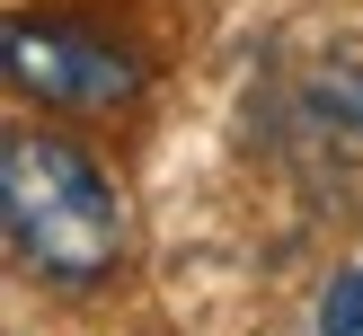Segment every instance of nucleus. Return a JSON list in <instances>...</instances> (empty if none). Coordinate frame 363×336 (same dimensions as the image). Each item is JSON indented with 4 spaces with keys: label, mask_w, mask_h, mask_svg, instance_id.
Masks as SVG:
<instances>
[{
    "label": "nucleus",
    "mask_w": 363,
    "mask_h": 336,
    "mask_svg": "<svg viewBox=\"0 0 363 336\" xmlns=\"http://www.w3.org/2000/svg\"><path fill=\"white\" fill-rule=\"evenodd\" d=\"M0 212L27 274L89 292L124 265V195L80 141L62 133H9L0 141Z\"/></svg>",
    "instance_id": "nucleus-1"
},
{
    "label": "nucleus",
    "mask_w": 363,
    "mask_h": 336,
    "mask_svg": "<svg viewBox=\"0 0 363 336\" xmlns=\"http://www.w3.org/2000/svg\"><path fill=\"white\" fill-rule=\"evenodd\" d=\"M319 336H363V265L328 274V292H319Z\"/></svg>",
    "instance_id": "nucleus-4"
},
{
    "label": "nucleus",
    "mask_w": 363,
    "mask_h": 336,
    "mask_svg": "<svg viewBox=\"0 0 363 336\" xmlns=\"http://www.w3.org/2000/svg\"><path fill=\"white\" fill-rule=\"evenodd\" d=\"M0 62L45 106H124L142 88V53L116 45L98 18H71V9H18L0 27Z\"/></svg>",
    "instance_id": "nucleus-2"
},
{
    "label": "nucleus",
    "mask_w": 363,
    "mask_h": 336,
    "mask_svg": "<svg viewBox=\"0 0 363 336\" xmlns=\"http://www.w3.org/2000/svg\"><path fill=\"white\" fill-rule=\"evenodd\" d=\"M293 159L311 177H363V62H328L293 98Z\"/></svg>",
    "instance_id": "nucleus-3"
}]
</instances>
